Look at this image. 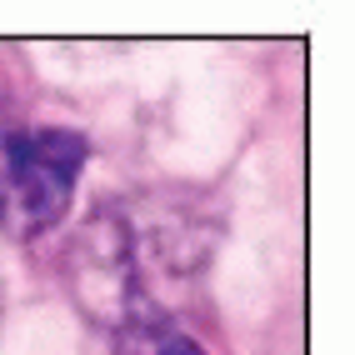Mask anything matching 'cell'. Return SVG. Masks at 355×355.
<instances>
[{
    "instance_id": "277c9868",
    "label": "cell",
    "mask_w": 355,
    "mask_h": 355,
    "mask_svg": "<svg viewBox=\"0 0 355 355\" xmlns=\"http://www.w3.org/2000/svg\"><path fill=\"white\" fill-rule=\"evenodd\" d=\"M0 305H6V295H0Z\"/></svg>"
},
{
    "instance_id": "3957f363",
    "label": "cell",
    "mask_w": 355,
    "mask_h": 355,
    "mask_svg": "<svg viewBox=\"0 0 355 355\" xmlns=\"http://www.w3.org/2000/svg\"><path fill=\"white\" fill-rule=\"evenodd\" d=\"M121 355H210V350L191 336V330H180V325L171 320V325H155V330H146V336L125 340Z\"/></svg>"
},
{
    "instance_id": "7a4b0ae2",
    "label": "cell",
    "mask_w": 355,
    "mask_h": 355,
    "mask_svg": "<svg viewBox=\"0 0 355 355\" xmlns=\"http://www.w3.org/2000/svg\"><path fill=\"white\" fill-rule=\"evenodd\" d=\"M90 140L76 125H40L0 110V235L31 245L51 235L80 191Z\"/></svg>"
},
{
    "instance_id": "6da1fadb",
    "label": "cell",
    "mask_w": 355,
    "mask_h": 355,
    "mask_svg": "<svg viewBox=\"0 0 355 355\" xmlns=\"http://www.w3.org/2000/svg\"><path fill=\"white\" fill-rule=\"evenodd\" d=\"M216 216L196 196L96 200L60 245V280L76 311L115 340L175 320L216 250Z\"/></svg>"
}]
</instances>
